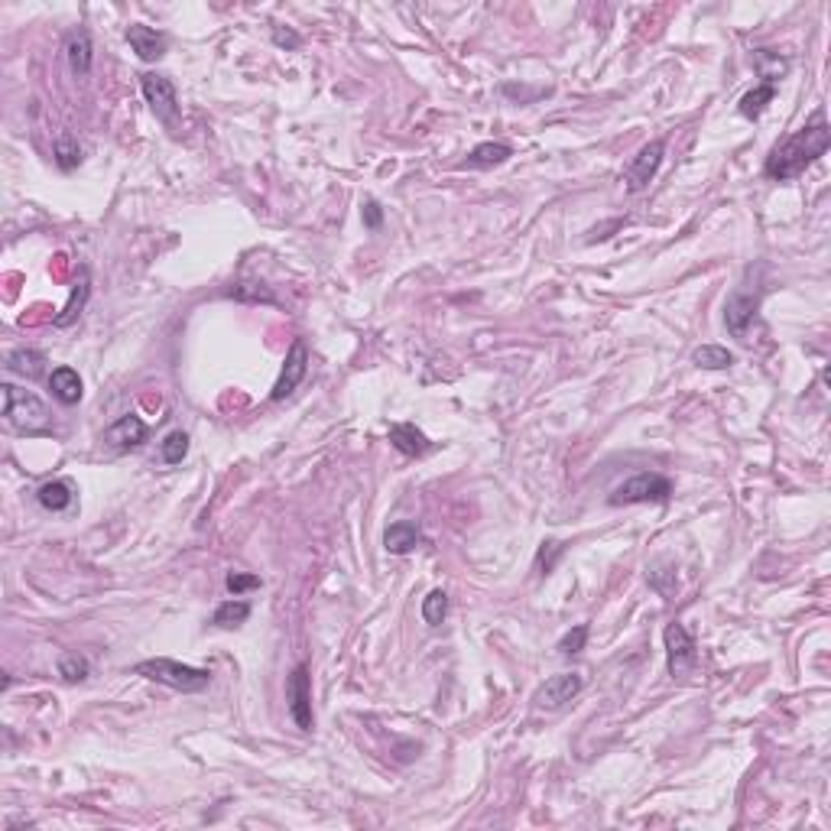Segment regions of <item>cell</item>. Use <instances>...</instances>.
<instances>
[{
  "instance_id": "cell-14",
  "label": "cell",
  "mask_w": 831,
  "mask_h": 831,
  "mask_svg": "<svg viewBox=\"0 0 831 831\" xmlns=\"http://www.w3.org/2000/svg\"><path fill=\"white\" fill-rule=\"evenodd\" d=\"M390 442H394L396 452H403L406 458H420L432 448L426 432L416 429L412 422H396V426H390Z\"/></svg>"
},
{
  "instance_id": "cell-8",
  "label": "cell",
  "mask_w": 831,
  "mask_h": 831,
  "mask_svg": "<svg viewBox=\"0 0 831 831\" xmlns=\"http://www.w3.org/2000/svg\"><path fill=\"white\" fill-rule=\"evenodd\" d=\"M662 153H666V144H662V140H650L644 150L636 153L634 160H630V166L624 170L627 192H644V188L656 179V172H660V166H662Z\"/></svg>"
},
{
  "instance_id": "cell-28",
  "label": "cell",
  "mask_w": 831,
  "mask_h": 831,
  "mask_svg": "<svg viewBox=\"0 0 831 831\" xmlns=\"http://www.w3.org/2000/svg\"><path fill=\"white\" fill-rule=\"evenodd\" d=\"M445 614H448V594L442 588L429 591V594L422 598V620L429 627H438L445 620Z\"/></svg>"
},
{
  "instance_id": "cell-35",
  "label": "cell",
  "mask_w": 831,
  "mask_h": 831,
  "mask_svg": "<svg viewBox=\"0 0 831 831\" xmlns=\"http://www.w3.org/2000/svg\"><path fill=\"white\" fill-rule=\"evenodd\" d=\"M273 43H277V46H287V49H295V46L303 43V39H299V33H293V29L273 27Z\"/></svg>"
},
{
  "instance_id": "cell-20",
  "label": "cell",
  "mask_w": 831,
  "mask_h": 831,
  "mask_svg": "<svg viewBox=\"0 0 831 831\" xmlns=\"http://www.w3.org/2000/svg\"><path fill=\"white\" fill-rule=\"evenodd\" d=\"M37 501L43 510H53V513H62L75 503L72 484L69 481H46L43 487L37 491Z\"/></svg>"
},
{
  "instance_id": "cell-16",
  "label": "cell",
  "mask_w": 831,
  "mask_h": 831,
  "mask_svg": "<svg viewBox=\"0 0 831 831\" xmlns=\"http://www.w3.org/2000/svg\"><path fill=\"white\" fill-rule=\"evenodd\" d=\"M49 390H53V396L59 403H65V406H75V403L81 400V377L75 367H55L53 374H49Z\"/></svg>"
},
{
  "instance_id": "cell-1",
  "label": "cell",
  "mask_w": 831,
  "mask_h": 831,
  "mask_svg": "<svg viewBox=\"0 0 831 831\" xmlns=\"http://www.w3.org/2000/svg\"><path fill=\"white\" fill-rule=\"evenodd\" d=\"M831 146V130L825 124L822 114H815V120L802 130H795L793 137H786L783 144H777L769 150L767 162H763V176L773 182H789L795 176H802L812 162H819L828 153Z\"/></svg>"
},
{
  "instance_id": "cell-3",
  "label": "cell",
  "mask_w": 831,
  "mask_h": 831,
  "mask_svg": "<svg viewBox=\"0 0 831 831\" xmlns=\"http://www.w3.org/2000/svg\"><path fill=\"white\" fill-rule=\"evenodd\" d=\"M0 390H4V420H7L13 429L27 432V436H37V432L49 429L53 416H49L46 403L39 400L37 394L20 390L17 384H4Z\"/></svg>"
},
{
  "instance_id": "cell-19",
  "label": "cell",
  "mask_w": 831,
  "mask_h": 831,
  "mask_svg": "<svg viewBox=\"0 0 831 831\" xmlns=\"http://www.w3.org/2000/svg\"><path fill=\"white\" fill-rule=\"evenodd\" d=\"M510 156H513V146L510 144H494V140H487V144H478L471 153H468L465 166H474V170H491V166L507 162Z\"/></svg>"
},
{
  "instance_id": "cell-30",
  "label": "cell",
  "mask_w": 831,
  "mask_h": 831,
  "mask_svg": "<svg viewBox=\"0 0 831 831\" xmlns=\"http://www.w3.org/2000/svg\"><path fill=\"white\" fill-rule=\"evenodd\" d=\"M565 553V545L562 543H555V539H549V543H543L539 545V553H536V569H539V575H549L555 569V562H559V555Z\"/></svg>"
},
{
  "instance_id": "cell-4",
  "label": "cell",
  "mask_w": 831,
  "mask_h": 831,
  "mask_svg": "<svg viewBox=\"0 0 831 831\" xmlns=\"http://www.w3.org/2000/svg\"><path fill=\"white\" fill-rule=\"evenodd\" d=\"M669 497H672V481L666 474L640 471L634 478H627L624 484H617L608 501L611 507H624V503H666Z\"/></svg>"
},
{
  "instance_id": "cell-27",
  "label": "cell",
  "mask_w": 831,
  "mask_h": 831,
  "mask_svg": "<svg viewBox=\"0 0 831 831\" xmlns=\"http://www.w3.org/2000/svg\"><path fill=\"white\" fill-rule=\"evenodd\" d=\"M186 455H188V436L182 429L170 432V436L160 442V458L166 465H179Z\"/></svg>"
},
{
  "instance_id": "cell-33",
  "label": "cell",
  "mask_w": 831,
  "mask_h": 831,
  "mask_svg": "<svg viewBox=\"0 0 831 831\" xmlns=\"http://www.w3.org/2000/svg\"><path fill=\"white\" fill-rule=\"evenodd\" d=\"M231 295H237V299H253V303H273V293L257 287V283H241V287L231 289Z\"/></svg>"
},
{
  "instance_id": "cell-23",
  "label": "cell",
  "mask_w": 831,
  "mask_h": 831,
  "mask_svg": "<svg viewBox=\"0 0 831 831\" xmlns=\"http://www.w3.org/2000/svg\"><path fill=\"white\" fill-rule=\"evenodd\" d=\"M777 98V85H757L753 91H747L741 98V114L747 117V120H760L763 117V111H767V104L769 101Z\"/></svg>"
},
{
  "instance_id": "cell-9",
  "label": "cell",
  "mask_w": 831,
  "mask_h": 831,
  "mask_svg": "<svg viewBox=\"0 0 831 831\" xmlns=\"http://www.w3.org/2000/svg\"><path fill=\"white\" fill-rule=\"evenodd\" d=\"M757 312H760L757 289H737L724 303V325H727V331H731L734 338H744L747 328L753 325V319H757Z\"/></svg>"
},
{
  "instance_id": "cell-18",
  "label": "cell",
  "mask_w": 831,
  "mask_h": 831,
  "mask_svg": "<svg viewBox=\"0 0 831 831\" xmlns=\"http://www.w3.org/2000/svg\"><path fill=\"white\" fill-rule=\"evenodd\" d=\"M65 55H69V65H72L75 75L91 72V37L85 29H72L65 37Z\"/></svg>"
},
{
  "instance_id": "cell-22",
  "label": "cell",
  "mask_w": 831,
  "mask_h": 831,
  "mask_svg": "<svg viewBox=\"0 0 831 831\" xmlns=\"http://www.w3.org/2000/svg\"><path fill=\"white\" fill-rule=\"evenodd\" d=\"M43 364H46V358L39 354V351H33V348L10 351V358H7V370H10V374L29 377V380L43 374Z\"/></svg>"
},
{
  "instance_id": "cell-15",
  "label": "cell",
  "mask_w": 831,
  "mask_h": 831,
  "mask_svg": "<svg viewBox=\"0 0 831 831\" xmlns=\"http://www.w3.org/2000/svg\"><path fill=\"white\" fill-rule=\"evenodd\" d=\"M420 543H422V529L416 527L412 519H396V523H390V527H386V533H384L386 553H394V555L412 553V549H416Z\"/></svg>"
},
{
  "instance_id": "cell-10",
  "label": "cell",
  "mask_w": 831,
  "mask_h": 831,
  "mask_svg": "<svg viewBox=\"0 0 831 831\" xmlns=\"http://www.w3.org/2000/svg\"><path fill=\"white\" fill-rule=\"evenodd\" d=\"M581 688H585V679H581L578 672H559V676H549V679L536 688V698H533V702H536L539 708H545V711H555V708L569 705L572 698H578Z\"/></svg>"
},
{
  "instance_id": "cell-17",
  "label": "cell",
  "mask_w": 831,
  "mask_h": 831,
  "mask_svg": "<svg viewBox=\"0 0 831 831\" xmlns=\"http://www.w3.org/2000/svg\"><path fill=\"white\" fill-rule=\"evenodd\" d=\"M88 295H91V279H88V270L81 267V277H79V283L72 287V295H69V303H65V309L59 315H55L53 322H55V328H69V325L75 322L81 315V309H85V303H88Z\"/></svg>"
},
{
  "instance_id": "cell-12",
  "label": "cell",
  "mask_w": 831,
  "mask_h": 831,
  "mask_svg": "<svg viewBox=\"0 0 831 831\" xmlns=\"http://www.w3.org/2000/svg\"><path fill=\"white\" fill-rule=\"evenodd\" d=\"M127 43H130V49H134L144 62H160L162 55H166V49H170L166 33H160V29H153V27H144V23L127 27Z\"/></svg>"
},
{
  "instance_id": "cell-13",
  "label": "cell",
  "mask_w": 831,
  "mask_h": 831,
  "mask_svg": "<svg viewBox=\"0 0 831 831\" xmlns=\"http://www.w3.org/2000/svg\"><path fill=\"white\" fill-rule=\"evenodd\" d=\"M146 436H150V426H146L140 416H120L117 422H111L108 429H104V442H108L111 448H137L144 445Z\"/></svg>"
},
{
  "instance_id": "cell-6",
  "label": "cell",
  "mask_w": 831,
  "mask_h": 831,
  "mask_svg": "<svg viewBox=\"0 0 831 831\" xmlns=\"http://www.w3.org/2000/svg\"><path fill=\"white\" fill-rule=\"evenodd\" d=\"M287 702H289V715H293L295 727L299 731H312V676H309V666L299 662L287 679Z\"/></svg>"
},
{
  "instance_id": "cell-25",
  "label": "cell",
  "mask_w": 831,
  "mask_h": 831,
  "mask_svg": "<svg viewBox=\"0 0 831 831\" xmlns=\"http://www.w3.org/2000/svg\"><path fill=\"white\" fill-rule=\"evenodd\" d=\"M53 156H55V166L62 172H72L75 166L81 162V146L79 140H75L72 134H59L53 144Z\"/></svg>"
},
{
  "instance_id": "cell-31",
  "label": "cell",
  "mask_w": 831,
  "mask_h": 831,
  "mask_svg": "<svg viewBox=\"0 0 831 831\" xmlns=\"http://www.w3.org/2000/svg\"><path fill=\"white\" fill-rule=\"evenodd\" d=\"M585 644H588V624H578L575 630H569V634L559 640V652H562V656H575V652L585 650Z\"/></svg>"
},
{
  "instance_id": "cell-32",
  "label": "cell",
  "mask_w": 831,
  "mask_h": 831,
  "mask_svg": "<svg viewBox=\"0 0 831 831\" xmlns=\"http://www.w3.org/2000/svg\"><path fill=\"white\" fill-rule=\"evenodd\" d=\"M224 585H228V591H231L234 598H241L244 591L260 588L263 581H260L257 575H247V572H231V575H228V578H224Z\"/></svg>"
},
{
  "instance_id": "cell-21",
  "label": "cell",
  "mask_w": 831,
  "mask_h": 831,
  "mask_svg": "<svg viewBox=\"0 0 831 831\" xmlns=\"http://www.w3.org/2000/svg\"><path fill=\"white\" fill-rule=\"evenodd\" d=\"M247 617H251V604L241 598H231L218 604L215 614H212V624L221 627V630H234V627L247 624Z\"/></svg>"
},
{
  "instance_id": "cell-29",
  "label": "cell",
  "mask_w": 831,
  "mask_h": 831,
  "mask_svg": "<svg viewBox=\"0 0 831 831\" xmlns=\"http://www.w3.org/2000/svg\"><path fill=\"white\" fill-rule=\"evenodd\" d=\"M88 660L81 656V652H62L59 656V676H62L65 682H85L88 679Z\"/></svg>"
},
{
  "instance_id": "cell-24",
  "label": "cell",
  "mask_w": 831,
  "mask_h": 831,
  "mask_svg": "<svg viewBox=\"0 0 831 831\" xmlns=\"http://www.w3.org/2000/svg\"><path fill=\"white\" fill-rule=\"evenodd\" d=\"M753 62H757V72H760V79H763V85H777V81L789 72L786 59L777 53H769V49H757V53H753Z\"/></svg>"
},
{
  "instance_id": "cell-11",
  "label": "cell",
  "mask_w": 831,
  "mask_h": 831,
  "mask_svg": "<svg viewBox=\"0 0 831 831\" xmlns=\"http://www.w3.org/2000/svg\"><path fill=\"white\" fill-rule=\"evenodd\" d=\"M305 370H309V348H305L303 338H295L293 348H289V354H287V361H283V370H279L277 384H273V394H270V400H273V403L287 400L295 386L305 380Z\"/></svg>"
},
{
  "instance_id": "cell-26",
  "label": "cell",
  "mask_w": 831,
  "mask_h": 831,
  "mask_svg": "<svg viewBox=\"0 0 831 831\" xmlns=\"http://www.w3.org/2000/svg\"><path fill=\"white\" fill-rule=\"evenodd\" d=\"M692 361L698 367H705V370H727V367H734V354L727 348H721V345H702L692 354Z\"/></svg>"
},
{
  "instance_id": "cell-34",
  "label": "cell",
  "mask_w": 831,
  "mask_h": 831,
  "mask_svg": "<svg viewBox=\"0 0 831 831\" xmlns=\"http://www.w3.org/2000/svg\"><path fill=\"white\" fill-rule=\"evenodd\" d=\"M380 221H384V208L377 205L374 198H367V202H364V228H367V231H377V228H380Z\"/></svg>"
},
{
  "instance_id": "cell-7",
  "label": "cell",
  "mask_w": 831,
  "mask_h": 831,
  "mask_svg": "<svg viewBox=\"0 0 831 831\" xmlns=\"http://www.w3.org/2000/svg\"><path fill=\"white\" fill-rule=\"evenodd\" d=\"M662 640H666V660H669V676H688V672L695 669L698 662V646L695 640H692V634H688L682 624H669L666 627V634H662Z\"/></svg>"
},
{
  "instance_id": "cell-5",
  "label": "cell",
  "mask_w": 831,
  "mask_h": 831,
  "mask_svg": "<svg viewBox=\"0 0 831 831\" xmlns=\"http://www.w3.org/2000/svg\"><path fill=\"white\" fill-rule=\"evenodd\" d=\"M140 88H144V98L150 104V111L160 117L166 127L179 124V95H176V85L172 79L160 72H144L140 75Z\"/></svg>"
},
{
  "instance_id": "cell-2",
  "label": "cell",
  "mask_w": 831,
  "mask_h": 831,
  "mask_svg": "<svg viewBox=\"0 0 831 831\" xmlns=\"http://www.w3.org/2000/svg\"><path fill=\"white\" fill-rule=\"evenodd\" d=\"M137 676L144 679L160 682V686H170L176 692H202V688L212 686V672L198 669V666H186L179 660H170V656H156V660H144L134 666Z\"/></svg>"
}]
</instances>
